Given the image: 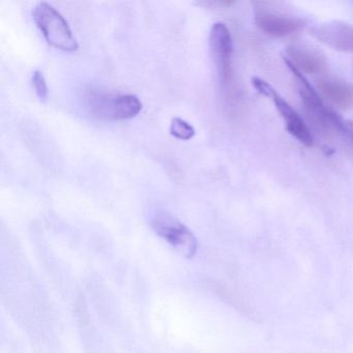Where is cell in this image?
<instances>
[{"instance_id": "6da1fadb", "label": "cell", "mask_w": 353, "mask_h": 353, "mask_svg": "<svg viewBox=\"0 0 353 353\" xmlns=\"http://www.w3.org/2000/svg\"><path fill=\"white\" fill-rule=\"evenodd\" d=\"M83 102L90 114L106 121L133 119L142 110V103L138 97L113 94L98 88L86 90Z\"/></svg>"}, {"instance_id": "7a4b0ae2", "label": "cell", "mask_w": 353, "mask_h": 353, "mask_svg": "<svg viewBox=\"0 0 353 353\" xmlns=\"http://www.w3.org/2000/svg\"><path fill=\"white\" fill-rule=\"evenodd\" d=\"M32 17L49 45L59 50L74 52L79 48L69 23L63 16L48 3H39Z\"/></svg>"}, {"instance_id": "3957f363", "label": "cell", "mask_w": 353, "mask_h": 353, "mask_svg": "<svg viewBox=\"0 0 353 353\" xmlns=\"http://www.w3.org/2000/svg\"><path fill=\"white\" fill-rule=\"evenodd\" d=\"M252 85L265 98L270 99L284 121L285 127L291 136L305 146L313 145L314 138L311 130L303 121V117L290 106L283 97L276 92L270 84L260 78H253Z\"/></svg>"}, {"instance_id": "277c9868", "label": "cell", "mask_w": 353, "mask_h": 353, "mask_svg": "<svg viewBox=\"0 0 353 353\" xmlns=\"http://www.w3.org/2000/svg\"><path fill=\"white\" fill-rule=\"evenodd\" d=\"M154 232L167 241L187 259H191L197 252V239L192 231L175 216L167 212H158L150 222Z\"/></svg>"}, {"instance_id": "5b68a950", "label": "cell", "mask_w": 353, "mask_h": 353, "mask_svg": "<svg viewBox=\"0 0 353 353\" xmlns=\"http://www.w3.org/2000/svg\"><path fill=\"white\" fill-rule=\"evenodd\" d=\"M210 49L219 77L228 84L232 76L233 40L226 24L216 22L210 34Z\"/></svg>"}, {"instance_id": "8992f818", "label": "cell", "mask_w": 353, "mask_h": 353, "mask_svg": "<svg viewBox=\"0 0 353 353\" xmlns=\"http://www.w3.org/2000/svg\"><path fill=\"white\" fill-rule=\"evenodd\" d=\"M311 34L322 44L341 52L353 53V26L332 21L312 28Z\"/></svg>"}, {"instance_id": "52a82bcc", "label": "cell", "mask_w": 353, "mask_h": 353, "mask_svg": "<svg viewBox=\"0 0 353 353\" xmlns=\"http://www.w3.org/2000/svg\"><path fill=\"white\" fill-rule=\"evenodd\" d=\"M284 59L301 73L307 75H320L328 69L325 55L311 47L301 45L288 47Z\"/></svg>"}, {"instance_id": "ba28073f", "label": "cell", "mask_w": 353, "mask_h": 353, "mask_svg": "<svg viewBox=\"0 0 353 353\" xmlns=\"http://www.w3.org/2000/svg\"><path fill=\"white\" fill-rule=\"evenodd\" d=\"M255 24L262 32L274 38H284L299 32L305 22L299 18L279 14L259 12L255 16Z\"/></svg>"}, {"instance_id": "9c48e42d", "label": "cell", "mask_w": 353, "mask_h": 353, "mask_svg": "<svg viewBox=\"0 0 353 353\" xmlns=\"http://www.w3.org/2000/svg\"><path fill=\"white\" fill-rule=\"evenodd\" d=\"M318 92L324 101L340 110L353 107V85L336 79H321L318 82Z\"/></svg>"}, {"instance_id": "30bf717a", "label": "cell", "mask_w": 353, "mask_h": 353, "mask_svg": "<svg viewBox=\"0 0 353 353\" xmlns=\"http://www.w3.org/2000/svg\"><path fill=\"white\" fill-rule=\"evenodd\" d=\"M170 134L179 140H190L195 136V129L183 119L174 117L171 121Z\"/></svg>"}, {"instance_id": "8fae6325", "label": "cell", "mask_w": 353, "mask_h": 353, "mask_svg": "<svg viewBox=\"0 0 353 353\" xmlns=\"http://www.w3.org/2000/svg\"><path fill=\"white\" fill-rule=\"evenodd\" d=\"M32 85H34V90H36L37 96L41 101L45 102L48 99V86H47L46 79L42 72L37 71L32 74Z\"/></svg>"}, {"instance_id": "7c38bea8", "label": "cell", "mask_w": 353, "mask_h": 353, "mask_svg": "<svg viewBox=\"0 0 353 353\" xmlns=\"http://www.w3.org/2000/svg\"><path fill=\"white\" fill-rule=\"evenodd\" d=\"M339 135L345 140L347 144L353 150V121L345 119L342 128H341Z\"/></svg>"}]
</instances>
